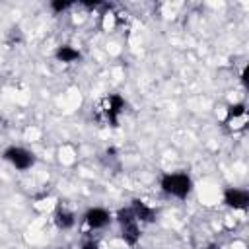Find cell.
Here are the masks:
<instances>
[{"mask_svg": "<svg viewBox=\"0 0 249 249\" xmlns=\"http://www.w3.org/2000/svg\"><path fill=\"white\" fill-rule=\"evenodd\" d=\"M160 187L165 195L169 196H175V198H187L193 191V179L187 175V173H181V171H169V173H163L161 179H160Z\"/></svg>", "mask_w": 249, "mask_h": 249, "instance_id": "cell-1", "label": "cell"}, {"mask_svg": "<svg viewBox=\"0 0 249 249\" xmlns=\"http://www.w3.org/2000/svg\"><path fill=\"white\" fill-rule=\"evenodd\" d=\"M124 109V99L119 95V93H109L107 97L101 99L99 107H97V115L109 123L111 126H117L119 124V117Z\"/></svg>", "mask_w": 249, "mask_h": 249, "instance_id": "cell-2", "label": "cell"}, {"mask_svg": "<svg viewBox=\"0 0 249 249\" xmlns=\"http://www.w3.org/2000/svg\"><path fill=\"white\" fill-rule=\"evenodd\" d=\"M117 222H119V226H121L124 243L130 245V247H134V245L138 243V239H140V226H138V222H136V218H134L130 206H128V208H121V210L117 212Z\"/></svg>", "mask_w": 249, "mask_h": 249, "instance_id": "cell-3", "label": "cell"}, {"mask_svg": "<svg viewBox=\"0 0 249 249\" xmlns=\"http://www.w3.org/2000/svg\"><path fill=\"white\" fill-rule=\"evenodd\" d=\"M2 156H4V160H6L12 167H16L18 171H27V169H31V167L35 165V156H33V152H29V150L23 148V146H8Z\"/></svg>", "mask_w": 249, "mask_h": 249, "instance_id": "cell-4", "label": "cell"}, {"mask_svg": "<svg viewBox=\"0 0 249 249\" xmlns=\"http://www.w3.org/2000/svg\"><path fill=\"white\" fill-rule=\"evenodd\" d=\"M111 222V212L101 206H91L84 212V224L89 230H103Z\"/></svg>", "mask_w": 249, "mask_h": 249, "instance_id": "cell-5", "label": "cell"}, {"mask_svg": "<svg viewBox=\"0 0 249 249\" xmlns=\"http://www.w3.org/2000/svg\"><path fill=\"white\" fill-rule=\"evenodd\" d=\"M224 204L233 210H245L249 206V193L245 189L228 187L224 191Z\"/></svg>", "mask_w": 249, "mask_h": 249, "instance_id": "cell-6", "label": "cell"}, {"mask_svg": "<svg viewBox=\"0 0 249 249\" xmlns=\"http://www.w3.org/2000/svg\"><path fill=\"white\" fill-rule=\"evenodd\" d=\"M130 210H132V214H134L136 222L150 224V222H154V220H156V208L148 206V204H146L144 200H140V198H134V200H132Z\"/></svg>", "mask_w": 249, "mask_h": 249, "instance_id": "cell-7", "label": "cell"}, {"mask_svg": "<svg viewBox=\"0 0 249 249\" xmlns=\"http://www.w3.org/2000/svg\"><path fill=\"white\" fill-rule=\"evenodd\" d=\"M53 220H54V226L58 230H62V231L72 230L76 226V214L72 210H68V208H58L54 212V218Z\"/></svg>", "mask_w": 249, "mask_h": 249, "instance_id": "cell-8", "label": "cell"}, {"mask_svg": "<svg viewBox=\"0 0 249 249\" xmlns=\"http://www.w3.org/2000/svg\"><path fill=\"white\" fill-rule=\"evenodd\" d=\"M54 58H56L58 62L72 64V62H76V60L82 58V53H80L78 49H74L72 45H60V47H56V51H54Z\"/></svg>", "mask_w": 249, "mask_h": 249, "instance_id": "cell-9", "label": "cell"}, {"mask_svg": "<svg viewBox=\"0 0 249 249\" xmlns=\"http://www.w3.org/2000/svg\"><path fill=\"white\" fill-rule=\"evenodd\" d=\"M245 113H247V109H245L243 103H233V105H230L228 111H226V123L231 124V123H235L237 119H245Z\"/></svg>", "mask_w": 249, "mask_h": 249, "instance_id": "cell-10", "label": "cell"}, {"mask_svg": "<svg viewBox=\"0 0 249 249\" xmlns=\"http://www.w3.org/2000/svg\"><path fill=\"white\" fill-rule=\"evenodd\" d=\"M70 6H72V2H68V0H53V2H51V10H53L54 14H62V12H66Z\"/></svg>", "mask_w": 249, "mask_h": 249, "instance_id": "cell-11", "label": "cell"}, {"mask_svg": "<svg viewBox=\"0 0 249 249\" xmlns=\"http://www.w3.org/2000/svg\"><path fill=\"white\" fill-rule=\"evenodd\" d=\"M80 249H101V247H99L97 239H86V241L82 243V247H80Z\"/></svg>", "mask_w": 249, "mask_h": 249, "instance_id": "cell-12", "label": "cell"}, {"mask_svg": "<svg viewBox=\"0 0 249 249\" xmlns=\"http://www.w3.org/2000/svg\"><path fill=\"white\" fill-rule=\"evenodd\" d=\"M58 249H62V247H58Z\"/></svg>", "mask_w": 249, "mask_h": 249, "instance_id": "cell-13", "label": "cell"}]
</instances>
